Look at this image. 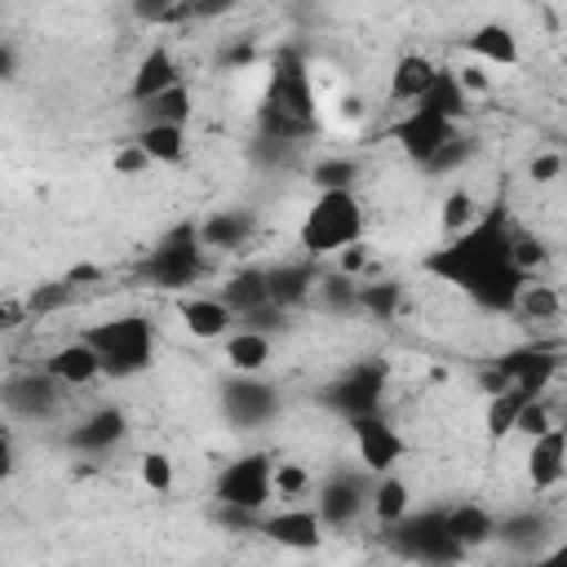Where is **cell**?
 <instances>
[{"label": "cell", "instance_id": "603a6c76", "mask_svg": "<svg viewBox=\"0 0 567 567\" xmlns=\"http://www.w3.org/2000/svg\"><path fill=\"white\" fill-rule=\"evenodd\" d=\"M319 266H315V257H297V261H284V266H275L270 270V297H275V306H284V310H297V306H306V301H315V288H319Z\"/></svg>", "mask_w": 567, "mask_h": 567}, {"label": "cell", "instance_id": "52a82bcc", "mask_svg": "<svg viewBox=\"0 0 567 567\" xmlns=\"http://www.w3.org/2000/svg\"><path fill=\"white\" fill-rule=\"evenodd\" d=\"M456 137H461V124L447 120V115H439V111H430V106H408L390 124V142L403 151V159H412L421 168H430L443 155V146L456 142Z\"/></svg>", "mask_w": 567, "mask_h": 567}, {"label": "cell", "instance_id": "f35d334b", "mask_svg": "<svg viewBox=\"0 0 567 567\" xmlns=\"http://www.w3.org/2000/svg\"><path fill=\"white\" fill-rule=\"evenodd\" d=\"M310 173H315V186H319V190H323V186H354L359 164H354L350 155H323Z\"/></svg>", "mask_w": 567, "mask_h": 567}, {"label": "cell", "instance_id": "8fae6325", "mask_svg": "<svg viewBox=\"0 0 567 567\" xmlns=\"http://www.w3.org/2000/svg\"><path fill=\"white\" fill-rule=\"evenodd\" d=\"M328 403L337 412H346V421L354 416H368V412H381L385 403V363H354L332 390H328Z\"/></svg>", "mask_w": 567, "mask_h": 567}, {"label": "cell", "instance_id": "f546056e", "mask_svg": "<svg viewBox=\"0 0 567 567\" xmlns=\"http://www.w3.org/2000/svg\"><path fill=\"white\" fill-rule=\"evenodd\" d=\"M447 532H452L465 549H474V545H483V540L496 536V514H492L487 505H478V501L447 505Z\"/></svg>", "mask_w": 567, "mask_h": 567}, {"label": "cell", "instance_id": "4dcf8cb0", "mask_svg": "<svg viewBox=\"0 0 567 567\" xmlns=\"http://www.w3.org/2000/svg\"><path fill=\"white\" fill-rule=\"evenodd\" d=\"M137 106H142V124H190L195 93H190L186 80H177L173 89H164V93H155V97L137 102Z\"/></svg>", "mask_w": 567, "mask_h": 567}, {"label": "cell", "instance_id": "e575fe53", "mask_svg": "<svg viewBox=\"0 0 567 567\" xmlns=\"http://www.w3.org/2000/svg\"><path fill=\"white\" fill-rule=\"evenodd\" d=\"M137 478H142L146 492L168 496L173 483H177V461H173L168 452H159V447H146V452L137 456Z\"/></svg>", "mask_w": 567, "mask_h": 567}, {"label": "cell", "instance_id": "e0dca14e", "mask_svg": "<svg viewBox=\"0 0 567 567\" xmlns=\"http://www.w3.org/2000/svg\"><path fill=\"white\" fill-rule=\"evenodd\" d=\"M368 487L372 483H363L359 474H328L323 483H319V496H315V509H319V518L328 523V527H350L363 509H368Z\"/></svg>", "mask_w": 567, "mask_h": 567}, {"label": "cell", "instance_id": "3957f363", "mask_svg": "<svg viewBox=\"0 0 567 567\" xmlns=\"http://www.w3.org/2000/svg\"><path fill=\"white\" fill-rule=\"evenodd\" d=\"M363 235H368V208L354 195V186H323L297 221V248L315 261L337 257L341 248L359 244Z\"/></svg>", "mask_w": 567, "mask_h": 567}, {"label": "cell", "instance_id": "7402d4cb", "mask_svg": "<svg viewBox=\"0 0 567 567\" xmlns=\"http://www.w3.org/2000/svg\"><path fill=\"white\" fill-rule=\"evenodd\" d=\"M461 44L483 66H518L523 62V44H518L514 27H505V22H478Z\"/></svg>", "mask_w": 567, "mask_h": 567}, {"label": "cell", "instance_id": "f6af8a7d", "mask_svg": "<svg viewBox=\"0 0 567 567\" xmlns=\"http://www.w3.org/2000/svg\"><path fill=\"white\" fill-rule=\"evenodd\" d=\"M177 9V0H133V13L146 22V27H164V18Z\"/></svg>", "mask_w": 567, "mask_h": 567}, {"label": "cell", "instance_id": "d6a6232c", "mask_svg": "<svg viewBox=\"0 0 567 567\" xmlns=\"http://www.w3.org/2000/svg\"><path fill=\"white\" fill-rule=\"evenodd\" d=\"M470 102H474V97L465 93V84L456 80V71H452V66H443V71H439V80L430 84V93H425L416 106H430V111H439V115H447V120H456V124H461V120L470 115Z\"/></svg>", "mask_w": 567, "mask_h": 567}, {"label": "cell", "instance_id": "ffe728a7", "mask_svg": "<svg viewBox=\"0 0 567 567\" xmlns=\"http://www.w3.org/2000/svg\"><path fill=\"white\" fill-rule=\"evenodd\" d=\"M177 80H182V66H177L173 49H168L164 40H155V44H151V49L137 58V66H133L128 97H133V102H146V97H155V93L173 89Z\"/></svg>", "mask_w": 567, "mask_h": 567}, {"label": "cell", "instance_id": "7bdbcfd3", "mask_svg": "<svg viewBox=\"0 0 567 567\" xmlns=\"http://www.w3.org/2000/svg\"><path fill=\"white\" fill-rule=\"evenodd\" d=\"M545 239H536V235H527V230H514V261H518V270L523 275H532L536 266H545Z\"/></svg>", "mask_w": 567, "mask_h": 567}, {"label": "cell", "instance_id": "277c9868", "mask_svg": "<svg viewBox=\"0 0 567 567\" xmlns=\"http://www.w3.org/2000/svg\"><path fill=\"white\" fill-rule=\"evenodd\" d=\"M208 266H213V252L199 239V221H182L137 261V279L159 292H186L208 275Z\"/></svg>", "mask_w": 567, "mask_h": 567}, {"label": "cell", "instance_id": "5bb4252c", "mask_svg": "<svg viewBox=\"0 0 567 567\" xmlns=\"http://www.w3.org/2000/svg\"><path fill=\"white\" fill-rule=\"evenodd\" d=\"M558 363H563V354L554 346H518V350H505L501 359H492V368L509 385L532 390V394H545L549 390V381L558 377Z\"/></svg>", "mask_w": 567, "mask_h": 567}, {"label": "cell", "instance_id": "681fc988", "mask_svg": "<svg viewBox=\"0 0 567 567\" xmlns=\"http://www.w3.org/2000/svg\"><path fill=\"white\" fill-rule=\"evenodd\" d=\"M563 66H567V58H563Z\"/></svg>", "mask_w": 567, "mask_h": 567}, {"label": "cell", "instance_id": "ab89813d", "mask_svg": "<svg viewBox=\"0 0 567 567\" xmlns=\"http://www.w3.org/2000/svg\"><path fill=\"white\" fill-rule=\"evenodd\" d=\"M151 164H155V159L142 151V142H137V137L120 142V146H115V155H111V168H115L120 177H142Z\"/></svg>", "mask_w": 567, "mask_h": 567}, {"label": "cell", "instance_id": "44dd1931", "mask_svg": "<svg viewBox=\"0 0 567 567\" xmlns=\"http://www.w3.org/2000/svg\"><path fill=\"white\" fill-rule=\"evenodd\" d=\"M439 62L434 58H425V53H403L394 66H390V80H385V97L390 102H399V106H416L425 93H430V84L439 80Z\"/></svg>", "mask_w": 567, "mask_h": 567}, {"label": "cell", "instance_id": "9c48e42d", "mask_svg": "<svg viewBox=\"0 0 567 567\" xmlns=\"http://www.w3.org/2000/svg\"><path fill=\"white\" fill-rule=\"evenodd\" d=\"M350 439H354L359 465H363L368 474H390V470H399V461L408 456V439H403V430H399L385 412L354 416V421H350Z\"/></svg>", "mask_w": 567, "mask_h": 567}, {"label": "cell", "instance_id": "ee69618b", "mask_svg": "<svg viewBox=\"0 0 567 567\" xmlns=\"http://www.w3.org/2000/svg\"><path fill=\"white\" fill-rule=\"evenodd\" d=\"M452 71H456V80L465 84V93H470V97H478V93H487V89H492V80L483 75V62H474V58H470V62H461V66H452Z\"/></svg>", "mask_w": 567, "mask_h": 567}, {"label": "cell", "instance_id": "cb8c5ba5", "mask_svg": "<svg viewBox=\"0 0 567 567\" xmlns=\"http://www.w3.org/2000/svg\"><path fill=\"white\" fill-rule=\"evenodd\" d=\"M252 230H257V221H252V213H244V208H221V213H208V217H199V239H204V248L217 257V252H239L248 239H252Z\"/></svg>", "mask_w": 567, "mask_h": 567}, {"label": "cell", "instance_id": "ba28073f", "mask_svg": "<svg viewBox=\"0 0 567 567\" xmlns=\"http://www.w3.org/2000/svg\"><path fill=\"white\" fill-rule=\"evenodd\" d=\"M399 554L421 558V563H456L465 554V545L447 532V509H425V514H408L403 523L390 527Z\"/></svg>", "mask_w": 567, "mask_h": 567}, {"label": "cell", "instance_id": "60d3db41", "mask_svg": "<svg viewBox=\"0 0 567 567\" xmlns=\"http://www.w3.org/2000/svg\"><path fill=\"white\" fill-rule=\"evenodd\" d=\"M563 173H567V155H563V151H540V155L527 159V177H532L536 186H549V182H558Z\"/></svg>", "mask_w": 567, "mask_h": 567}, {"label": "cell", "instance_id": "1f68e13d", "mask_svg": "<svg viewBox=\"0 0 567 567\" xmlns=\"http://www.w3.org/2000/svg\"><path fill=\"white\" fill-rule=\"evenodd\" d=\"M514 315L527 319V323H554V319L563 315V292H558L554 284L527 275L523 292H518V301H514Z\"/></svg>", "mask_w": 567, "mask_h": 567}, {"label": "cell", "instance_id": "c3c4849f", "mask_svg": "<svg viewBox=\"0 0 567 567\" xmlns=\"http://www.w3.org/2000/svg\"><path fill=\"white\" fill-rule=\"evenodd\" d=\"M540 558H545V563H558V567H567V540H563V545H554V549H540Z\"/></svg>", "mask_w": 567, "mask_h": 567}, {"label": "cell", "instance_id": "2e32d148", "mask_svg": "<svg viewBox=\"0 0 567 567\" xmlns=\"http://www.w3.org/2000/svg\"><path fill=\"white\" fill-rule=\"evenodd\" d=\"M62 394H66V385L53 381L44 368H40V372H18V377H9V385H4V403H9V412L22 416V421H49V416L58 412Z\"/></svg>", "mask_w": 567, "mask_h": 567}, {"label": "cell", "instance_id": "d4e9b609", "mask_svg": "<svg viewBox=\"0 0 567 567\" xmlns=\"http://www.w3.org/2000/svg\"><path fill=\"white\" fill-rule=\"evenodd\" d=\"M221 354H226L230 372L257 377V372H266V368H270L275 341H270V332H261V328H248V323H244L239 332H230V337L221 341Z\"/></svg>", "mask_w": 567, "mask_h": 567}, {"label": "cell", "instance_id": "4fadbf2b", "mask_svg": "<svg viewBox=\"0 0 567 567\" xmlns=\"http://www.w3.org/2000/svg\"><path fill=\"white\" fill-rule=\"evenodd\" d=\"M177 319H182V328L195 337V341H226L230 332H235V323H239V315H235V306L217 292H186V297H177Z\"/></svg>", "mask_w": 567, "mask_h": 567}, {"label": "cell", "instance_id": "83f0119b", "mask_svg": "<svg viewBox=\"0 0 567 567\" xmlns=\"http://www.w3.org/2000/svg\"><path fill=\"white\" fill-rule=\"evenodd\" d=\"M133 137L142 142V151H146L155 164H168V168L182 164L186 151H190V133H186V124H142Z\"/></svg>", "mask_w": 567, "mask_h": 567}, {"label": "cell", "instance_id": "8d00e7d4", "mask_svg": "<svg viewBox=\"0 0 567 567\" xmlns=\"http://www.w3.org/2000/svg\"><path fill=\"white\" fill-rule=\"evenodd\" d=\"M399 297H403L399 279H377V284L359 279V310L372 315V319H390L399 310Z\"/></svg>", "mask_w": 567, "mask_h": 567}, {"label": "cell", "instance_id": "5b68a950", "mask_svg": "<svg viewBox=\"0 0 567 567\" xmlns=\"http://www.w3.org/2000/svg\"><path fill=\"white\" fill-rule=\"evenodd\" d=\"M84 337L97 346L102 354V368L106 377L124 381V377H137L142 368H151L155 359V323L146 315H115V319H102L93 328H84Z\"/></svg>", "mask_w": 567, "mask_h": 567}, {"label": "cell", "instance_id": "7c38bea8", "mask_svg": "<svg viewBox=\"0 0 567 567\" xmlns=\"http://www.w3.org/2000/svg\"><path fill=\"white\" fill-rule=\"evenodd\" d=\"M523 474L532 483V492H554L567 478V425L554 421L549 430L527 439V456H523Z\"/></svg>", "mask_w": 567, "mask_h": 567}, {"label": "cell", "instance_id": "d590c367", "mask_svg": "<svg viewBox=\"0 0 567 567\" xmlns=\"http://www.w3.org/2000/svg\"><path fill=\"white\" fill-rule=\"evenodd\" d=\"M71 301H75V284H71V279H49V284H35V288L27 292L31 319H53V315H62Z\"/></svg>", "mask_w": 567, "mask_h": 567}, {"label": "cell", "instance_id": "ac0fdd59", "mask_svg": "<svg viewBox=\"0 0 567 567\" xmlns=\"http://www.w3.org/2000/svg\"><path fill=\"white\" fill-rule=\"evenodd\" d=\"M124 434H128V416H124V408H115V403H102V408L84 412L80 421H71V430H66V443H71L75 452L102 456V452H106V447H115Z\"/></svg>", "mask_w": 567, "mask_h": 567}, {"label": "cell", "instance_id": "bcb514c9", "mask_svg": "<svg viewBox=\"0 0 567 567\" xmlns=\"http://www.w3.org/2000/svg\"><path fill=\"white\" fill-rule=\"evenodd\" d=\"M363 266H368V244H363V239L337 252V270H346V275H354V279H363Z\"/></svg>", "mask_w": 567, "mask_h": 567}, {"label": "cell", "instance_id": "9a60e30c", "mask_svg": "<svg viewBox=\"0 0 567 567\" xmlns=\"http://www.w3.org/2000/svg\"><path fill=\"white\" fill-rule=\"evenodd\" d=\"M44 372H49L53 381H62L66 390H84V385H97V381L106 377L102 354H97V346H93L84 332L71 337V341H62V346H53L49 359H44Z\"/></svg>", "mask_w": 567, "mask_h": 567}, {"label": "cell", "instance_id": "7a4b0ae2", "mask_svg": "<svg viewBox=\"0 0 567 567\" xmlns=\"http://www.w3.org/2000/svg\"><path fill=\"white\" fill-rule=\"evenodd\" d=\"M257 124L266 142L301 146L319 128V93H315V71L297 49H279L266 71V93L257 106Z\"/></svg>", "mask_w": 567, "mask_h": 567}, {"label": "cell", "instance_id": "6da1fadb", "mask_svg": "<svg viewBox=\"0 0 567 567\" xmlns=\"http://www.w3.org/2000/svg\"><path fill=\"white\" fill-rule=\"evenodd\" d=\"M421 270L434 275L439 284L465 292L483 310L514 315V301H518L527 275L514 261V221H509L505 204L483 208V217L474 226H465L461 235H447L439 248H430Z\"/></svg>", "mask_w": 567, "mask_h": 567}, {"label": "cell", "instance_id": "8992f818", "mask_svg": "<svg viewBox=\"0 0 567 567\" xmlns=\"http://www.w3.org/2000/svg\"><path fill=\"white\" fill-rule=\"evenodd\" d=\"M213 501L221 509L266 514V505L275 501V461L266 452H244V456L226 461L213 474Z\"/></svg>", "mask_w": 567, "mask_h": 567}, {"label": "cell", "instance_id": "836d02e7", "mask_svg": "<svg viewBox=\"0 0 567 567\" xmlns=\"http://www.w3.org/2000/svg\"><path fill=\"white\" fill-rule=\"evenodd\" d=\"M478 217H483L478 195H474L470 186H452V190L443 195V208H439V230H443V235H461V230L474 226Z\"/></svg>", "mask_w": 567, "mask_h": 567}, {"label": "cell", "instance_id": "74e56055", "mask_svg": "<svg viewBox=\"0 0 567 567\" xmlns=\"http://www.w3.org/2000/svg\"><path fill=\"white\" fill-rule=\"evenodd\" d=\"M310 487H315V478L301 461H275V496L279 501H301Z\"/></svg>", "mask_w": 567, "mask_h": 567}, {"label": "cell", "instance_id": "b9f144b4", "mask_svg": "<svg viewBox=\"0 0 567 567\" xmlns=\"http://www.w3.org/2000/svg\"><path fill=\"white\" fill-rule=\"evenodd\" d=\"M549 425H554V412H549L545 394H532V399L523 403V412H518V434L532 439V434H540V430H549Z\"/></svg>", "mask_w": 567, "mask_h": 567}, {"label": "cell", "instance_id": "d6986e66", "mask_svg": "<svg viewBox=\"0 0 567 567\" xmlns=\"http://www.w3.org/2000/svg\"><path fill=\"white\" fill-rule=\"evenodd\" d=\"M221 399H226V412H230L239 425H261V421H270L275 408H279L275 385H266V381H257V377H244V372H235V381H226Z\"/></svg>", "mask_w": 567, "mask_h": 567}, {"label": "cell", "instance_id": "f1b7e54d", "mask_svg": "<svg viewBox=\"0 0 567 567\" xmlns=\"http://www.w3.org/2000/svg\"><path fill=\"white\" fill-rule=\"evenodd\" d=\"M532 399V390H518V385H505V390H496V394H487V408H483V430H487V439H509V434H518V412H523V403Z\"/></svg>", "mask_w": 567, "mask_h": 567}, {"label": "cell", "instance_id": "30bf717a", "mask_svg": "<svg viewBox=\"0 0 567 567\" xmlns=\"http://www.w3.org/2000/svg\"><path fill=\"white\" fill-rule=\"evenodd\" d=\"M323 527H328V523L319 518V509H315V505H297V501H288V505L275 509V514H261V523H257V532H261L270 545L297 549V554L319 549Z\"/></svg>", "mask_w": 567, "mask_h": 567}, {"label": "cell", "instance_id": "4316f807", "mask_svg": "<svg viewBox=\"0 0 567 567\" xmlns=\"http://www.w3.org/2000/svg\"><path fill=\"white\" fill-rule=\"evenodd\" d=\"M221 297L235 306L239 319L252 315V310H261V306H270V301H275V297H270V270H261V266L235 270V275L221 284Z\"/></svg>", "mask_w": 567, "mask_h": 567}, {"label": "cell", "instance_id": "7dc6e473", "mask_svg": "<svg viewBox=\"0 0 567 567\" xmlns=\"http://www.w3.org/2000/svg\"><path fill=\"white\" fill-rule=\"evenodd\" d=\"M244 0H190V13L199 18V22H217V18H226V13H235Z\"/></svg>", "mask_w": 567, "mask_h": 567}, {"label": "cell", "instance_id": "484cf974", "mask_svg": "<svg viewBox=\"0 0 567 567\" xmlns=\"http://www.w3.org/2000/svg\"><path fill=\"white\" fill-rule=\"evenodd\" d=\"M368 509H372V518H377L381 527L403 523V518L412 514V487H408V478H403L399 470H390V474H372Z\"/></svg>", "mask_w": 567, "mask_h": 567}]
</instances>
